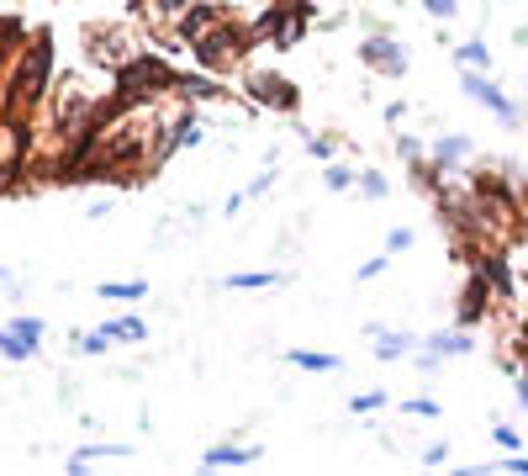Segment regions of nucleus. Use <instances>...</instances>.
<instances>
[{
  "label": "nucleus",
  "instance_id": "16",
  "mask_svg": "<svg viewBox=\"0 0 528 476\" xmlns=\"http://www.w3.org/2000/svg\"><path fill=\"white\" fill-rule=\"evenodd\" d=\"M286 365H291V371H312V376H333V371H344V360L328 355V350H286Z\"/></svg>",
  "mask_w": 528,
  "mask_h": 476
},
{
  "label": "nucleus",
  "instance_id": "19",
  "mask_svg": "<svg viewBox=\"0 0 528 476\" xmlns=\"http://www.w3.org/2000/svg\"><path fill=\"white\" fill-rule=\"evenodd\" d=\"M101 328L111 334V344H143L148 339V323L143 318H106Z\"/></svg>",
  "mask_w": 528,
  "mask_h": 476
},
{
  "label": "nucleus",
  "instance_id": "7",
  "mask_svg": "<svg viewBox=\"0 0 528 476\" xmlns=\"http://www.w3.org/2000/svg\"><path fill=\"white\" fill-rule=\"evenodd\" d=\"M360 64L370 69V75H381V80H402V75H407V53H402V43H396L391 32H381V27H375L370 38L360 43Z\"/></svg>",
  "mask_w": 528,
  "mask_h": 476
},
{
  "label": "nucleus",
  "instance_id": "27",
  "mask_svg": "<svg viewBox=\"0 0 528 476\" xmlns=\"http://www.w3.org/2000/svg\"><path fill=\"white\" fill-rule=\"evenodd\" d=\"M423 11L433 16V22H455V16H460V0H423Z\"/></svg>",
  "mask_w": 528,
  "mask_h": 476
},
{
  "label": "nucleus",
  "instance_id": "25",
  "mask_svg": "<svg viewBox=\"0 0 528 476\" xmlns=\"http://www.w3.org/2000/svg\"><path fill=\"white\" fill-rule=\"evenodd\" d=\"M37 350H32V344L27 339H16V328L6 323V328H0V360H32Z\"/></svg>",
  "mask_w": 528,
  "mask_h": 476
},
{
  "label": "nucleus",
  "instance_id": "9",
  "mask_svg": "<svg viewBox=\"0 0 528 476\" xmlns=\"http://www.w3.org/2000/svg\"><path fill=\"white\" fill-rule=\"evenodd\" d=\"M191 0H132V22L148 27L154 38H175V22L185 16Z\"/></svg>",
  "mask_w": 528,
  "mask_h": 476
},
{
  "label": "nucleus",
  "instance_id": "22",
  "mask_svg": "<svg viewBox=\"0 0 528 476\" xmlns=\"http://www.w3.org/2000/svg\"><path fill=\"white\" fill-rule=\"evenodd\" d=\"M354 191H360L365 201H386L391 196V180L381 170H360V180H354Z\"/></svg>",
  "mask_w": 528,
  "mask_h": 476
},
{
  "label": "nucleus",
  "instance_id": "34",
  "mask_svg": "<svg viewBox=\"0 0 528 476\" xmlns=\"http://www.w3.org/2000/svg\"><path fill=\"white\" fill-rule=\"evenodd\" d=\"M497 471H513V476H528V455L523 450H507L502 461H497Z\"/></svg>",
  "mask_w": 528,
  "mask_h": 476
},
{
  "label": "nucleus",
  "instance_id": "17",
  "mask_svg": "<svg viewBox=\"0 0 528 476\" xmlns=\"http://www.w3.org/2000/svg\"><path fill=\"white\" fill-rule=\"evenodd\" d=\"M280 281H286V270H233L222 286H228V291H270Z\"/></svg>",
  "mask_w": 528,
  "mask_h": 476
},
{
  "label": "nucleus",
  "instance_id": "11",
  "mask_svg": "<svg viewBox=\"0 0 528 476\" xmlns=\"http://www.w3.org/2000/svg\"><path fill=\"white\" fill-rule=\"evenodd\" d=\"M470 154H476V143H470L465 133H439V138L428 143V159L439 164L444 175H455V170H460V164H465Z\"/></svg>",
  "mask_w": 528,
  "mask_h": 476
},
{
  "label": "nucleus",
  "instance_id": "4",
  "mask_svg": "<svg viewBox=\"0 0 528 476\" xmlns=\"http://www.w3.org/2000/svg\"><path fill=\"white\" fill-rule=\"evenodd\" d=\"M312 27H317V6H312V0H270L264 16L254 22V38H259V48L291 53V48L307 43Z\"/></svg>",
  "mask_w": 528,
  "mask_h": 476
},
{
  "label": "nucleus",
  "instance_id": "31",
  "mask_svg": "<svg viewBox=\"0 0 528 476\" xmlns=\"http://www.w3.org/2000/svg\"><path fill=\"white\" fill-rule=\"evenodd\" d=\"M386 265H391V254H375V260H365L360 270H354V281H375V276H386Z\"/></svg>",
  "mask_w": 528,
  "mask_h": 476
},
{
  "label": "nucleus",
  "instance_id": "26",
  "mask_svg": "<svg viewBox=\"0 0 528 476\" xmlns=\"http://www.w3.org/2000/svg\"><path fill=\"white\" fill-rule=\"evenodd\" d=\"M402 413H407V418H439L444 408H439L433 397H407V402H402Z\"/></svg>",
  "mask_w": 528,
  "mask_h": 476
},
{
  "label": "nucleus",
  "instance_id": "12",
  "mask_svg": "<svg viewBox=\"0 0 528 476\" xmlns=\"http://www.w3.org/2000/svg\"><path fill=\"white\" fill-rule=\"evenodd\" d=\"M423 344V334H407V328H381V334H375V344H370V355L375 360H412V350H418Z\"/></svg>",
  "mask_w": 528,
  "mask_h": 476
},
{
  "label": "nucleus",
  "instance_id": "30",
  "mask_svg": "<svg viewBox=\"0 0 528 476\" xmlns=\"http://www.w3.org/2000/svg\"><path fill=\"white\" fill-rule=\"evenodd\" d=\"M396 154H402V164H412V159H423L428 149H423V143L412 138V133H396Z\"/></svg>",
  "mask_w": 528,
  "mask_h": 476
},
{
  "label": "nucleus",
  "instance_id": "35",
  "mask_svg": "<svg viewBox=\"0 0 528 476\" xmlns=\"http://www.w3.org/2000/svg\"><path fill=\"white\" fill-rule=\"evenodd\" d=\"M275 186V170H264L259 180H254V186H243V201H254V196H264V191H270Z\"/></svg>",
  "mask_w": 528,
  "mask_h": 476
},
{
  "label": "nucleus",
  "instance_id": "1",
  "mask_svg": "<svg viewBox=\"0 0 528 476\" xmlns=\"http://www.w3.org/2000/svg\"><path fill=\"white\" fill-rule=\"evenodd\" d=\"M48 96H53V32L37 27L6 69V117L32 122L48 106Z\"/></svg>",
  "mask_w": 528,
  "mask_h": 476
},
{
  "label": "nucleus",
  "instance_id": "8",
  "mask_svg": "<svg viewBox=\"0 0 528 476\" xmlns=\"http://www.w3.org/2000/svg\"><path fill=\"white\" fill-rule=\"evenodd\" d=\"M492 313H497V291L486 286L481 270H470V281H465V291H460V307H455V323L476 328V323H486Z\"/></svg>",
  "mask_w": 528,
  "mask_h": 476
},
{
  "label": "nucleus",
  "instance_id": "21",
  "mask_svg": "<svg viewBox=\"0 0 528 476\" xmlns=\"http://www.w3.org/2000/svg\"><path fill=\"white\" fill-rule=\"evenodd\" d=\"M111 350V334L106 328H90V334H74V355H85V360H96Z\"/></svg>",
  "mask_w": 528,
  "mask_h": 476
},
{
  "label": "nucleus",
  "instance_id": "32",
  "mask_svg": "<svg viewBox=\"0 0 528 476\" xmlns=\"http://www.w3.org/2000/svg\"><path fill=\"white\" fill-rule=\"evenodd\" d=\"M307 154L328 164V159H338V143H333V138H307Z\"/></svg>",
  "mask_w": 528,
  "mask_h": 476
},
{
  "label": "nucleus",
  "instance_id": "14",
  "mask_svg": "<svg viewBox=\"0 0 528 476\" xmlns=\"http://www.w3.org/2000/svg\"><path fill=\"white\" fill-rule=\"evenodd\" d=\"M127 455H132V445H111V439H101V445L74 450V455H69V471H74V476H85L96 461H127Z\"/></svg>",
  "mask_w": 528,
  "mask_h": 476
},
{
  "label": "nucleus",
  "instance_id": "15",
  "mask_svg": "<svg viewBox=\"0 0 528 476\" xmlns=\"http://www.w3.org/2000/svg\"><path fill=\"white\" fill-rule=\"evenodd\" d=\"M259 455H264L259 445H212V450L201 455V466L206 471H217V466H254Z\"/></svg>",
  "mask_w": 528,
  "mask_h": 476
},
{
  "label": "nucleus",
  "instance_id": "18",
  "mask_svg": "<svg viewBox=\"0 0 528 476\" xmlns=\"http://www.w3.org/2000/svg\"><path fill=\"white\" fill-rule=\"evenodd\" d=\"M101 302H143L148 297V281L143 276H132V281H101Z\"/></svg>",
  "mask_w": 528,
  "mask_h": 476
},
{
  "label": "nucleus",
  "instance_id": "29",
  "mask_svg": "<svg viewBox=\"0 0 528 476\" xmlns=\"http://www.w3.org/2000/svg\"><path fill=\"white\" fill-rule=\"evenodd\" d=\"M492 439H497V445H502V450H523V434H518L513 424H502V418H497V424H492Z\"/></svg>",
  "mask_w": 528,
  "mask_h": 476
},
{
  "label": "nucleus",
  "instance_id": "5",
  "mask_svg": "<svg viewBox=\"0 0 528 476\" xmlns=\"http://www.w3.org/2000/svg\"><path fill=\"white\" fill-rule=\"evenodd\" d=\"M243 75V96L259 112H280V117H296L301 112V85L280 69H238Z\"/></svg>",
  "mask_w": 528,
  "mask_h": 476
},
{
  "label": "nucleus",
  "instance_id": "24",
  "mask_svg": "<svg viewBox=\"0 0 528 476\" xmlns=\"http://www.w3.org/2000/svg\"><path fill=\"white\" fill-rule=\"evenodd\" d=\"M354 180H360V170H349L344 159H328V170H323V186L328 191H354Z\"/></svg>",
  "mask_w": 528,
  "mask_h": 476
},
{
  "label": "nucleus",
  "instance_id": "2",
  "mask_svg": "<svg viewBox=\"0 0 528 476\" xmlns=\"http://www.w3.org/2000/svg\"><path fill=\"white\" fill-rule=\"evenodd\" d=\"M180 90V69L154 48H138L132 59H122L111 69V96L122 106H159Z\"/></svg>",
  "mask_w": 528,
  "mask_h": 476
},
{
  "label": "nucleus",
  "instance_id": "3",
  "mask_svg": "<svg viewBox=\"0 0 528 476\" xmlns=\"http://www.w3.org/2000/svg\"><path fill=\"white\" fill-rule=\"evenodd\" d=\"M259 48V38H254V22H238V16L228 11L222 22H212L201 32V38L191 43V59H196V69H206V75H233V69H243V59Z\"/></svg>",
  "mask_w": 528,
  "mask_h": 476
},
{
  "label": "nucleus",
  "instance_id": "36",
  "mask_svg": "<svg viewBox=\"0 0 528 476\" xmlns=\"http://www.w3.org/2000/svg\"><path fill=\"white\" fill-rule=\"evenodd\" d=\"M449 461V445H428L423 450V466H444Z\"/></svg>",
  "mask_w": 528,
  "mask_h": 476
},
{
  "label": "nucleus",
  "instance_id": "38",
  "mask_svg": "<svg viewBox=\"0 0 528 476\" xmlns=\"http://www.w3.org/2000/svg\"><path fill=\"white\" fill-rule=\"evenodd\" d=\"M0 286H16V276H11V270H6V265H0Z\"/></svg>",
  "mask_w": 528,
  "mask_h": 476
},
{
  "label": "nucleus",
  "instance_id": "6",
  "mask_svg": "<svg viewBox=\"0 0 528 476\" xmlns=\"http://www.w3.org/2000/svg\"><path fill=\"white\" fill-rule=\"evenodd\" d=\"M460 90H465L476 106H486V112H492L502 127H523V106L507 96V90H502L492 75H486V69H460Z\"/></svg>",
  "mask_w": 528,
  "mask_h": 476
},
{
  "label": "nucleus",
  "instance_id": "10",
  "mask_svg": "<svg viewBox=\"0 0 528 476\" xmlns=\"http://www.w3.org/2000/svg\"><path fill=\"white\" fill-rule=\"evenodd\" d=\"M423 350H433L439 360H460V355H476V339H470L465 323H455V328H433V334H423Z\"/></svg>",
  "mask_w": 528,
  "mask_h": 476
},
{
  "label": "nucleus",
  "instance_id": "23",
  "mask_svg": "<svg viewBox=\"0 0 528 476\" xmlns=\"http://www.w3.org/2000/svg\"><path fill=\"white\" fill-rule=\"evenodd\" d=\"M11 328H16V339H27L32 350H43V339H48V323H43V318L22 313V318H11Z\"/></svg>",
  "mask_w": 528,
  "mask_h": 476
},
{
  "label": "nucleus",
  "instance_id": "28",
  "mask_svg": "<svg viewBox=\"0 0 528 476\" xmlns=\"http://www.w3.org/2000/svg\"><path fill=\"white\" fill-rule=\"evenodd\" d=\"M386 402H391L386 392H360V397H349V408H354V413H381Z\"/></svg>",
  "mask_w": 528,
  "mask_h": 476
},
{
  "label": "nucleus",
  "instance_id": "37",
  "mask_svg": "<svg viewBox=\"0 0 528 476\" xmlns=\"http://www.w3.org/2000/svg\"><path fill=\"white\" fill-rule=\"evenodd\" d=\"M111 207H117V196H101V201H96V207H90V223H101V217H106Z\"/></svg>",
  "mask_w": 528,
  "mask_h": 476
},
{
  "label": "nucleus",
  "instance_id": "20",
  "mask_svg": "<svg viewBox=\"0 0 528 476\" xmlns=\"http://www.w3.org/2000/svg\"><path fill=\"white\" fill-rule=\"evenodd\" d=\"M455 69H492V48H486L481 38H465L455 48Z\"/></svg>",
  "mask_w": 528,
  "mask_h": 476
},
{
  "label": "nucleus",
  "instance_id": "33",
  "mask_svg": "<svg viewBox=\"0 0 528 476\" xmlns=\"http://www.w3.org/2000/svg\"><path fill=\"white\" fill-rule=\"evenodd\" d=\"M412 249V228H391L386 233V254H407Z\"/></svg>",
  "mask_w": 528,
  "mask_h": 476
},
{
  "label": "nucleus",
  "instance_id": "13",
  "mask_svg": "<svg viewBox=\"0 0 528 476\" xmlns=\"http://www.w3.org/2000/svg\"><path fill=\"white\" fill-rule=\"evenodd\" d=\"M175 96L201 101V106H217V101H228V85H222L217 75H206V69H191V75H180V90H175Z\"/></svg>",
  "mask_w": 528,
  "mask_h": 476
}]
</instances>
